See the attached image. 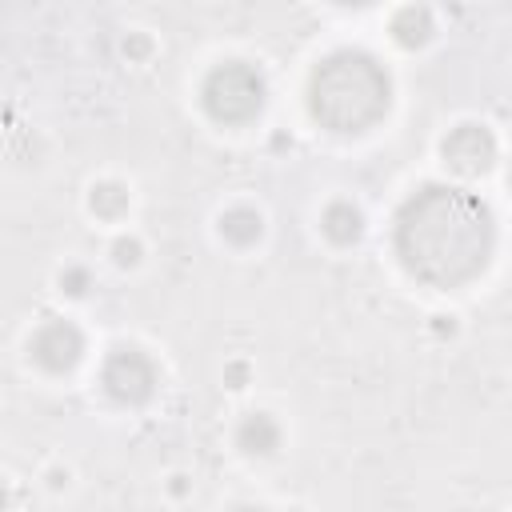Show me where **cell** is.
<instances>
[{
  "instance_id": "obj_13",
  "label": "cell",
  "mask_w": 512,
  "mask_h": 512,
  "mask_svg": "<svg viewBox=\"0 0 512 512\" xmlns=\"http://www.w3.org/2000/svg\"><path fill=\"white\" fill-rule=\"evenodd\" d=\"M60 284H64L72 296H80V292H84V284H88V276H84L80 268H72V272H64V276H60Z\"/></svg>"
},
{
  "instance_id": "obj_6",
  "label": "cell",
  "mask_w": 512,
  "mask_h": 512,
  "mask_svg": "<svg viewBox=\"0 0 512 512\" xmlns=\"http://www.w3.org/2000/svg\"><path fill=\"white\" fill-rule=\"evenodd\" d=\"M84 356V336L68 320H48L32 336V360L48 372H68Z\"/></svg>"
},
{
  "instance_id": "obj_15",
  "label": "cell",
  "mask_w": 512,
  "mask_h": 512,
  "mask_svg": "<svg viewBox=\"0 0 512 512\" xmlns=\"http://www.w3.org/2000/svg\"><path fill=\"white\" fill-rule=\"evenodd\" d=\"M232 512H264V508H252V504H240V508H232Z\"/></svg>"
},
{
  "instance_id": "obj_7",
  "label": "cell",
  "mask_w": 512,
  "mask_h": 512,
  "mask_svg": "<svg viewBox=\"0 0 512 512\" xmlns=\"http://www.w3.org/2000/svg\"><path fill=\"white\" fill-rule=\"evenodd\" d=\"M236 440H240V448H244V452L268 456V452L280 444V428H276V420H272L268 412H252V416H244V420H240Z\"/></svg>"
},
{
  "instance_id": "obj_11",
  "label": "cell",
  "mask_w": 512,
  "mask_h": 512,
  "mask_svg": "<svg viewBox=\"0 0 512 512\" xmlns=\"http://www.w3.org/2000/svg\"><path fill=\"white\" fill-rule=\"evenodd\" d=\"M92 208H96L100 216H120V212L128 208V192H124L120 184H96V188H92Z\"/></svg>"
},
{
  "instance_id": "obj_3",
  "label": "cell",
  "mask_w": 512,
  "mask_h": 512,
  "mask_svg": "<svg viewBox=\"0 0 512 512\" xmlns=\"http://www.w3.org/2000/svg\"><path fill=\"white\" fill-rule=\"evenodd\" d=\"M200 96H204V108L212 120L244 124L264 108V76L244 60H224L208 72Z\"/></svg>"
},
{
  "instance_id": "obj_2",
  "label": "cell",
  "mask_w": 512,
  "mask_h": 512,
  "mask_svg": "<svg viewBox=\"0 0 512 512\" xmlns=\"http://www.w3.org/2000/svg\"><path fill=\"white\" fill-rule=\"evenodd\" d=\"M392 100L384 64L360 48H340L324 56L308 80V112L328 132H364L372 128Z\"/></svg>"
},
{
  "instance_id": "obj_5",
  "label": "cell",
  "mask_w": 512,
  "mask_h": 512,
  "mask_svg": "<svg viewBox=\"0 0 512 512\" xmlns=\"http://www.w3.org/2000/svg\"><path fill=\"white\" fill-rule=\"evenodd\" d=\"M440 152H444V164H448L456 176H480V172H488L492 160H496V140H492V132L480 128V124H460V128H452V132L444 136Z\"/></svg>"
},
{
  "instance_id": "obj_12",
  "label": "cell",
  "mask_w": 512,
  "mask_h": 512,
  "mask_svg": "<svg viewBox=\"0 0 512 512\" xmlns=\"http://www.w3.org/2000/svg\"><path fill=\"white\" fill-rule=\"evenodd\" d=\"M140 260V244L136 240H116V264H136Z\"/></svg>"
},
{
  "instance_id": "obj_9",
  "label": "cell",
  "mask_w": 512,
  "mask_h": 512,
  "mask_svg": "<svg viewBox=\"0 0 512 512\" xmlns=\"http://www.w3.org/2000/svg\"><path fill=\"white\" fill-rule=\"evenodd\" d=\"M392 36H396L404 48L424 44V40L432 36V16H428V8H400V12L392 16Z\"/></svg>"
},
{
  "instance_id": "obj_14",
  "label": "cell",
  "mask_w": 512,
  "mask_h": 512,
  "mask_svg": "<svg viewBox=\"0 0 512 512\" xmlns=\"http://www.w3.org/2000/svg\"><path fill=\"white\" fill-rule=\"evenodd\" d=\"M4 508H8V488L0 484V512H4Z\"/></svg>"
},
{
  "instance_id": "obj_10",
  "label": "cell",
  "mask_w": 512,
  "mask_h": 512,
  "mask_svg": "<svg viewBox=\"0 0 512 512\" xmlns=\"http://www.w3.org/2000/svg\"><path fill=\"white\" fill-rule=\"evenodd\" d=\"M220 232H224V240H232V244H252V240L260 236V216H256L252 208H232V212H224Z\"/></svg>"
},
{
  "instance_id": "obj_1",
  "label": "cell",
  "mask_w": 512,
  "mask_h": 512,
  "mask_svg": "<svg viewBox=\"0 0 512 512\" xmlns=\"http://www.w3.org/2000/svg\"><path fill=\"white\" fill-rule=\"evenodd\" d=\"M492 240L496 228L488 204L452 184H424L396 212V256L432 288L472 280L488 264Z\"/></svg>"
},
{
  "instance_id": "obj_8",
  "label": "cell",
  "mask_w": 512,
  "mask_h": 512,
  "mask_svg": "<svg viewBox=\"0 0 512 512\" xmlns=\"http://www.w3.org/2000/svg\"><path fill=\"white\" fill-rule=\"evenodd\" d=\"M324 232H328V240H336V244H352V240L364 232V220H360V212H356L348 200H336V204L324 208Z\"/></svg>"
},
{
  "instance_id": "obj_4",
  "label": "cell",
  "mask_w": 512,
  "mask_h": 512,
  "mask_svg": "<svg viewBox=\"0 0 512 512\" xmlns=\"http://www.w3.org/2000/svg\"><path fill=\"white\" fill-rule=\"evenodd\" d=\"M100 380H104V392H108L112 400H120V404H140V400H148V396L156 392V364H152L140 348L124 344V348H112V352H108Z\"/></svg>"
}]
</instances>
